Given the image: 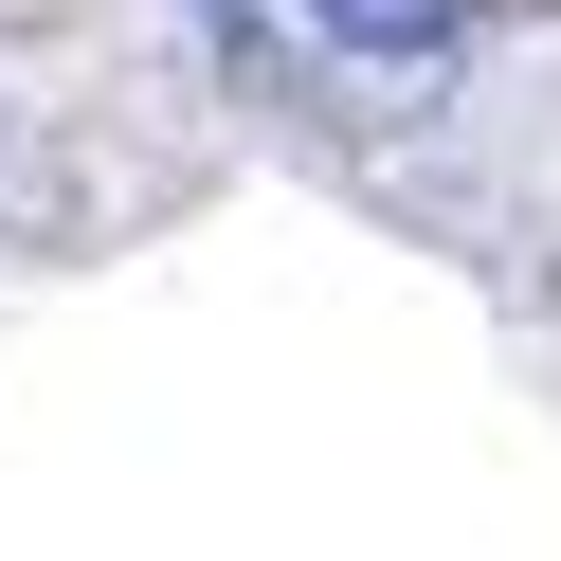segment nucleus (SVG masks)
<instances>
[{
  "label": "nucleus",
  "instance_id": "f257e3e1",
  "mask_svg": "<svg viewBox=\"0 0 561 561\" xmlns=\"http://www.w3.org/2000/svg\"><path fill=\"white\" fill-rule=\"evenodd\" d=\"M308 19H327L344 55H435L453 37V0H308Z\"/></svg>",
  "mask_w": 561,
  "mask_h": 561
}]
</instances>
